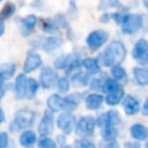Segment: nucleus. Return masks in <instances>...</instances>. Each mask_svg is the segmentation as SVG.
Segmentation results:
<instances>
[{
	"label": "nucleus",
	"mask_w": 148,
	"mask_h": 148,
	"mask_svg": "<svg viewBox=\"0 0 148 148\" xmlns=\"http://www.w3.org/2000/svg\"><path fill=\"white\" fill-rule=\"evenodd\" d=\"M127 50L123 42L112 40L104 51L98 56L97 60L99 65L104 67H112L114 65H120V62L126 58Z\"/></svg>",
	"instance_id": "1"
},
{
	"label": "nucleus",
	"mask_w": 148,
	"mask_h": 148,
	"mask_svg": "<svg viewBox=\"0 0 148 148\" xmlns=\"http://www.w3.org/2000/svg\"><path fill=\"white\" fill-rule=\"evenodd\" d=\"M37 116H38V113L34 110H29V109L18 110L9 124V131L17 132L21 130H28L29 127H31L34 125Z\"/></svg>",
	"instance_id": "2"
},
{
	"label": "nucleus",
	"mask_w": 148,
	"mask_h": 148,
	"mask_svg": "<svg viewBox=\"0 0 148 148\" xmlns=\"http://www.w3.org/2000/svg\"><path fill=\"white\" fill-rule=\"evenodd\" d=\"M142 24H143V16L141 14L130 13V14L121 15L120 27L124 34H127V35L135 34L142 28Z\"/></svg>",
	"instance_id": "3"
},
{
	"label": "nucleus",
	"mask_w": 148,
	"mask_h": 148,
	"mask_svg": "<svg viewBox=\"0 0 148 148\" xmlns=\"http://www.w3.org/2000/svg\"><path fill=\"white\" fill-rule=\"evenodd\" d=\"M96 126L95 118L92 116H82L75 124V133L82 139H88L94 134Z\"/></svg>",
	"instance_id": "4"
},
{
	"label": "nucleus",
	"mask_w": 148,
	"mask_h": 148,
	"mask_svg": "<svg viewBox=\"0 0 148 148\" xmlns=\"http://www.w3.org/2000/svg\"><path fill=\"white\" fill-rule=\"evenodd\" d=\"M109 39V34L104 29H96L92 30L87 37V45L90 51L95 52L101 49Z\"/></svg>",
	"instance_id": "5"
},
{
	"label": "nucleus",
	"mask_w": 148,
	"mask_h": 148,
	"mask_svg": "<svg viewBox=\"0 0 148 148\" xmlns=\"http://www.w3.org/2000/svg\"><path fill=\"white\" fill-rule=\"evenodd\" d=\"M96 125L99 126L101 128H106V127H114L116 125L120 124L121 117L117 110H110L106 112H103L99 114L96 119Z\"/></svg>",
	"instance_id": "6"
},
{
	"label": "nucleus",
	"mask_w": 148,
	"mask_h": 148,
	"mask_svg": "<svg viewBox=\"0 0 148 148\" xmlns=\"http://www.w3.org/2000/svg\"><path fill=\"white\" fill-rule=\"evenodd\" d=\"M76 124V118L72 112H62L57 118V126L64 135H68L73 132Z\"/></svg>",
	"instance_id": "7"
},
{
	"label": "nucleus",
	"mask_w": 148,
	"mask_h": 148,
	"mask_svg": "<svg viewBox=\"0 0 148 148\" xmlns=\"http://www.w3.org/2000/svg\"><path fill=\"white\" fill-rule=\"evenodd\" d=\"M62 38L59 36H50V37H38L35 40V46L40 47L45 52H52L59 49L62 44Z\"/></svg>",
	"instance_id": "8"
},
{
	"label": "nucleus",
	"mask_w": 148,
	"mask_h": 148,
	"mask_svg": "<svg viewBox=\"0 0 148 148\" xmlns=\"http://www.w3.org/2000/svg\"><path fill=\"white\" fill-rule=\"evenodd\" d=\"M132 57L140 64L146 66L148 61V43L145 38H139L134 44Z\"/></svg>",
	"instance_id": "9"
},
{
	"label": "nucleus",
	"mask_w": 148,
	"mask_h": 148,
	"mask_svg": "<svg viewBox=\"0 0 148 148\" xmlns=\"http://www.w3.org/2000/svg\"><path fill=\"white\" fill-rule=\"evenodd\" d=\"M53 126H54L53 113L49 110L44 111L43 117H42L39 125H38V133L43 138H49V135H51L53 133Z\"/></svg>",
	"instance_id": "10"
},
{
	"label": "nucleus",
	"mask_w": 148,
	"mask_h": 148,
	"mask_svg": "<svg viewBox=\"0 0 148 148\" xmlns=\"http://www.w3.org/2000/svg\"><path fill=\"white\" fill-rule=\"evenodd\" d=\"M58 80V74L57 72L47 66V67H44L42 71H40V74H39V86H42L44 89H50L52 88L56 82Z\"/></svg>",
	"instance_id": "11"
},
{
	"label": "nucleus",
	"mask_w": 148,
	"mask_h": 148,
	"mask_svg": "<svg viewBox=\"0 0 148 148\" xmlns=\"http://www.w3.org/2000/svg\"><path fill=\"white\" fill-rule=\"evenodd\" d=\"M42 64H43V61H42V58L38 53L29 52L27 54V58H25L24 64H23V71H24V73H31L35 69H37L38 67H40Z\"/></svg>",
	"instance_id": "12"
},
{
	"label": "nucleus",
	"mask_w": 148,
	"mask_h": 148,
	"mask_svg": "<svg viewBox=\"0 0 148 148\" xmlns=\"http://www.w3.org/2000/svg\"><path fill=\"white\" fill-rule=\"evenodd\" d=\"M121 102H123L124 111H125V113L127 116L136 114L140 111V102L135 97L128 95V96H125Z\"/></svg>",
	"instance_id": "13"
},
{
	"label": "nucleus",
	"mask_w": 148,
	"mask_h": 148,
	"mask_svg": "<svg viewBox=\"0 0 148 148\" xmlns=\"http://www.w3.org/2000/svg\"><path fill=\"white\" fill-rule=\"evenodd\" d=\"M84 97V94L82 92H74L72 95H68L64 97V112H71L80 104L82 98Z\"/></svg>",
	"instance_id": "14"
},
{
	"label": "nucleus",
	"mask_w": 148,
	"mask_h": 148,
	"mask_svg": "<svg viewBox=\"0 0 148 148\" xmlns=\"http://www.w3.org/2000/svg\"><path fill=\"white\" fill-rule=\"evenodd\" d=\"M14 91H15V97L17 99H22L25 97L27 92V76L25 74H18L15 79L14 83Z\"/></svg>",
	"instance_id": "15"
},
{
	"label": "nucleus",
	"mask_w": 148,
	"mask_h": 148,
	"mask_svg": "<svg viewBox=\"0 0 148 148\" xmlns=\"http://www.w3.org/2000/svg\"><path fill=\"white\" fill-rule=\"evenodd\" d=\"M46 105H47L49 111H51L52 113L62 111L64 110V97H61L59 94H52L51 96H49L46 101Z\"/></svg>",
	"instance_id": "16"
},
{
	"label": "nucleus",
	"mask_w": 148,
	"mask_h": 148,
	"mask_svg": "<svg viewBox=\"0 0 148 148\" xmlns=\"http://www.w3.org/2000/svg\"><path fill=\"white\" fill-rule=\"evenodd\" d=\"M104 102V97L101 94H96V92H91L89 95L86 96L84 98V103H86V108L88 110H97L102 106Z\"/></svg>",
	"instance_id": "17"
},
{
	"label": "nucleus",
	"mask_w": 148,
	"mask_h": 148,
	"mask_svg": "<svg viewBox=\"0 0 148 148\" xmlns=\"http://www.w3.org/2000/svg\"><path fill=\"white\" fill-rule=\"evenodd\" d=\"M130 132H131V135L133 139L136 140V142H140V141H145L147 138H148V130L145 125L142 124H133L130 128Z\"/></svg>",
	"instance_id": "18"
},
{
	"label": "nucleus",
	"mask_w": 148,
	"mask_h": 148,
	"mask_svg": "<svg viewBox=\"0 0 148 148\" xmlns=\"http://www.w3.org/2000/svg\"><path fill=\"white\" fill-rule=\"evenodd\" d=\"M81 67H84L89 75H96L101 72V65L97 58H84L81 60Z\"/></svg>",
	"instance_id": "19"
},
{
	"label": "nucleus",
	"mask_w": 148,
	"mask_h": 148,
	"mask_svg": "<svg viewBox=\"0 0 148 148\" xmlns=\"http://www.w3.org/2000/svg\"><path fill=\"white\" fill-rule=\"evenodd\" d=\"M37 141L36 133L31 130H25L20 135V145L24 148H32Z\"/></svg>",
	"instance_id": "20"
},
{
	"label": "nucleus",
	"mask_w": 148,
	"mask_h": 148,
	"mask_svg": "<svg viewBox=\"0 0 148 148\" xmlns=\"http://www.w3.org/2000/svg\"><path fill=\"white\" fill-rule=\"evenodd\" d=\"M20 23H21V29H22V34L23 35H29L34 28L36 27L37 24V16L34 15V14H30L23 18L20 20Z\"/></svg>",
	"instance_id": "21"
},
{
	"label": "nucleus",
	"mask_w": 148,
	"mask_h": 148,
	"mask_svg": "<svg viewBox=\"0 0 148 148\" xmlns=\"http://www.w3.org/2000/svg\"><path fill=\"white\" fill-rule=\"evenodd\" d=\"M111 75H112V79L116 82H118L119 84H125L128 81L127 73H126L125 68L121 65H114V66H112L111 67Z\"/></svg>",
	"instance_id": "22"
},
{
	"label": "nucleus",
	"mask_w": 148,
	"mask_h": 148,
	"mask_svg": "<svg viewBox=\"0 0 148 148\" xmlns=\"http://www.w3.org/2000/svg\"><path fill=\"white\" fill-rule=\"evenodd\" d=\"M124 97H125V90L123 89V87H120V88H118L117 90H114V91L108 94L106 97L104 98V101H105V103H106L108 105H110V106H116V105H118V104L123 101Z\"/></svg>",
	"instance_id": "23"
},
{
	"label": "nucleus",
	"mask_w": 148,
	"mask_h": 148,
	"mask_svg": "<svg viewBox=\"0 0 148 148\" xmlns=\"http://www.w3.org/2000/svg\"><path fill=\"white\" fill-rule=\"evenodd\" d=\"M90 82V75L83 72H77L75 74L72 75L69 83H72L74 87L76 88H81V87H86L88 86Z\"/></svg>",
	"instance_id": "24"
},
{
	"label": "nucleus",
	"mask_w": 148,
	"mask_h": 148,
	"mask_svg": "<svg viewBox=\"0 0 148 148\" xmlns=\"http://www.w3.org/2000/svg\"><path fill=\"white\" fill-rule=\"evenodd\" d=\"M133 77L139 86H147L148 84V71L145 67L136 66L133 68Z\"/></svg>",
	"instance_id": "25"
},
{
	"label": "nucleus",
	"mask_w": 148,
	"mask_h": 148,
	"mask_svg": "<svg viewBox=\"0 0 148 148\" xmlns=\"http://www.w3.org/2000/svg\"><path fill=\"white\" fill-rule=\"evenodd\" d=\"M16 72V65L13 62H5L0 64V81L8 80L13 77Z\"/></svg>",
	"instance_id": "26"
},
{
	"label": "nucleus",
	"mask_w": 148,
	"mask_h": 148,
	"mask_svg": "<svg viewBox=\"0 0 148 148\" xmlns=\"http://www.w3.org/2000/svg\"><path fill=\"white\" fill-rule=\"evenodd\" d=\"M75 59H77V58H76L75 54H73V53L60 56L59 58H57V59L54 60V67L58 68V69H66Z\"/></svg>",
	"instance_id": "27"
},
{
	"label": "nucleus",
	"mask_w": 148,
	"mask_h": 148,
	"mask_svg": "<svg viewBox=\"0 0 148 148\" xmlns=\"http://www.w3.org/2000/svg\"><path fill=\"white\" fill-rule=\"evenodd\" d=\"M15 10H16L15 3L12 2V1H7V2L2 6V8H1V10H0V21L3 22L5 20L9 18V17L15 13Z\"/></svg>",
	"instance_id": "28"
},
{
	"label": "nucleus",
	"mask_w": 148,
	"mask_h": 148,
	"mask_svg": "<svg viewBox=\"0 0 148 148\" xmlns=\"http://www.w3.org/2000/svg\"><path fill=\"white\" fill-rule=\"evenodd\" d=\"M38 88H39V83H38V81L36 79H34V77L27 79V92H25V97L34 98L35 95L37 94Z\"/></svg>",
	"instance_id": "29"
},
{
	"label": "nucleus",
	"mask_w": 148,
	"mask_h": 148,
	"mask_svg": "<svg viewBox=\"0 0 148 148\" xmlns=\"http://www.w3.org/2000/svg\"><path fill=\"white\" fill-rule=\"evenodd\" d=\"M121 86L116 82L112 77H105L104 81H103V86H102V91L106 92V94H110L114 90H117L118 88H120Z\"/></svg>",
	"instance_id": "30"
},
{
	"label": "nucleus",
	"mask_w": 148,
	"mask_h": 148,
	"mask_svg": "<svg viewBox=\"0 0 148 148\" xmlns=\"http://www.w3.org/2000/svg\"><path fill=\"white\" fill-rule=\"evenodd\" d=\"M101 134L104 141L106 142H111V141H116V138L118 135V132L114 127H106V128H102L101 130Z\"/></svg>",
	"instance_id": "31"
},
{
	"label": "nucleus",
	"mask_w": 148,
	"mask_h": 148,
	"mask_svg": "<svg viewBox=\"0 0 148 148\" xmlns=\"http://www.w3.org/2000/svg\"><path fill=\"white\" fill-rule=\"evenodd\" d=\"M42 29L45 32L52 34V32H58L59 31V27L56 23L54 18H46L42 22Z\"/></svg>",
	"instance_id": "32"
},
{
	"label": "nucleus",
	"mask_w": 148,
	"mask_h": 148,
	"mask_svg": "<svg viewBox=\"0 0 148 148\" xmlns=\"http://www.w3.org/2000/svg\"><path fill=\"white\" fill-rule=\"evenodd\" d=\"M56 86H57V89L59 92H67L69 90L71 83H69V80L67 76H62V77H58Z\"/></svg>",
	"instance_id": "33"
},
{
	"label": "nucleus",
	"mask_w": 148,
	"mask_h": 148,
	"mask_svg": "<svg viewBox=\"0 0 148 148\" xmlns=\"http://www.w3.org/2000/svg\"><path fill=\"white\" fill-rule=\"evenodd\" d=\"M80 68H81V60L75 59V60L65 69L66 75H73V74H75V73L80 72Z\"/></svg>",
	"instance_id": "34"
},
{
	"label": "nucleus",
	"mask_w": 148,
	"mask_h": 148,
	"mask_svg": "<svg viewBox=\"0 0 148 148\" xmlns=\"http://www.w3.org/2000/svg\"><path fill=\"white\" fill-rule=\"evenodd\" d=\"M38 148H58L57 143L50 138H42L38 141Z\"/></svg>",
	"instance_id": "35"
},
{
	"label": "nucleus",
	"mask_w": 148,
	"mask_h": 148,
	"mask_svg": "<svg viewBox=\"0 0 148 148\" xmlns=\"http://www.w3.org/2000/svg\"><path fill=\"white\" fill-rule=\"evenodd\" d=\"M76 145L79 148H96L95 143L89 139H80L76 142Z\"/></svg>",
	"instance_id": "36"
},
{
	"label": "nucleus",
	"mask_w": 148,
	"mask_h": 148,
	"mask_svg": "<svg viewBox=\"0 0 148 148\" xmlns=\"http://www.w3.org/2000/svg\"><path fill=\"white\" fill-rule=\"evenodd\" d=\"M103 81H104V79H92V80H90L89 86L92 90H102Z\"/></svg>",
	"instance_id": "37"
},
{
	"label": "nucleus",
	"mask_w": 148,
	"mask_h": 148,
	"mask_svg": "<svg viewBox=\"0 0 148 148\" xmlns=\"http://www.w3.org/2000/svg\"><path fill=\"white\" fill-rule=\"evenodd\" d=\"M8 146V134L6 132H0V148H7Z\"/></svg>",
	"instance_id": "38"
},
{
	"label": "nucleus",
	"mask_w": 148,
	"mask_h": 148,
	"mask_svg": "<svg viewBox=\"0 0 148 148\" xmlns=\"http://www.w3.org/2000/svg\"><path fill=\"white\" fill-rule=\"evenodd\" d=\"M101 6L102 8H105V7H119L121 8L123 5L118 1H104V2H101Z\"/></svg>",
	"instance_id": "39"
},
{
	"label": "nucleus",
	"mask_w": 148,
	"mask_h": 148,
	"mask_svg": "<svg viewBox=\"0 0 148 148\" xmlns=\"http://www.w3.org/2000/svg\"><path fill=\"white\" fill-rule=\"evenodd\" d=\"M110 17L111 18H113L117 23H120V20H121V14L119 13V12H116V13H112V14H110Z\"/></svg>",
	"instance_id": "40"
},
{
	"label": "nucleus",
	"mask_w": 148,
	"mask_h": 148,
	"mask_svg": "<svg viewBox=\"0 0 148 148\" xmlns=\"http://www.w3.org/2000/svg\"><path fill=\"white\" fill-rule=\"evenodd\" d=\"M110 20H111V17H110V14L109 13H105V14H103L99 17V22H102V23H108Z\"/></svg>",
	"instance_id": "41"
},
{
	"label": "nucleus",
	"mask_w": 148,
	"mask_h": 148,
	"mask_svg": "<svg viewBox=\"0 0 148 148\" xmlns=\"http://www.w3.org/2000/svg\"><path fill=\"white\" fill-rule=\"evenodd\" d=\"M125 148H141L139 142H126L125 143Z\"/></svg>",
	"instance_id": "42"
},
{
	"label": "nucleus",
	"mask_w": 148,
	"mask_h": 148,
	"mask_svg": "<svg viewBox=\"0 0 148 148\" xmlns=\"http://www.w3.org/2000/svg\"><path fill=\"white\" fill-rule=\"evenodd\" d=\"M102 148H118V143L116 141H111V142H106Z\"/></svg>",
	"instance_id": "43"
},
{
	"label": "nucleus",
	"mask_w": 148,
	"mask_h": 148,
	"mask_svg": "<svg viewBox=\"0 0 148 148\" xmlns=\"http://www.w3.org/2000/svg\"><path fill=\"white\" fill-rule=\"evenodd\" d=\"M3 94H5V82L0 81V98L2 97Z\"/></svg>",
	"instance_id": "44"
},
{
	"label": "nucleus",
	"mask_w": 148,
	"mask_h": 148,
	"mask_svg": "<svg viewBox=\"0 0 148 148\" xmlns=\"http://www.w3.org/2000/svg\"><path fill=\"white\" fill-rule=\"evenodd\" d=\"M3 32H5V23L0 21V37L3 35Z\"/></svg>",
	"instance_id": "45"
},
{
	"label": "nucleus",
	"mask_w": 148,
	"mask_h": 148,
	"mask_svg": "<svg viewBox=\"0 0 148 148\" xmlns=\"http://www.w3.org/2000/svg\"><path fill=\"white\" fill-rule=\"evenodd\" d=\"M3 121H5V113H3L2 109L0 108V125H1Z\"/></svg>",
	"instance_id": "46"
},
{
	"label": "nucleus",
	"mask_w": 148,
	"mask_h": 148,
	"mask_svg": "<svg viewBox=\"0 0 148 148\" xmlns=\"http://www.w3.org/2000/svg\"><path fill=\"white\" fill-rule=\"evenodd\" d=\"M142 113H143L145 116L148 114V111H147V101L145 102V105H143V109H142Z\"/></svg>",
	"instance_id": "47"
},
{
	"label": "nucleus",
	"mask_w": 148,
	"mask_h": 148,
	"mask_svg": "<svg viewBox=\"0 0 148 148\" xmlns=\"http://www.w3.org/2000/svg\"><path fill=\"white\" fill-rule=\"evenodd\" d=\"M61 148H72L71 146H64V147H61Z\"/></svg>",
	"instance_id": "48"
}]
</instances>
